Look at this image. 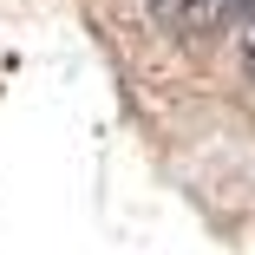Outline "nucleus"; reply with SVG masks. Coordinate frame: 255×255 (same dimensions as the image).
Listing matches in <instances>:
<instances>
[{"instance_id": "2", "label": "nucleus", "mask_w": 255, "mask_h": 255, "mask_svg": "<svg viewBox=\"0 0 255 255\" xmlns=\"http://www.w3.org/2000/svg\"><path fill=\"white\" fill-rule=\"evenodd\" d=\"M242 66H249V79H255V39H249V53H242Z\"/></svg>"}, {"instance_id": "1", "label": "nucleus", "mask_w": 255, "mask_h": 255, "mask_svg": "<svg viewBox=\"0 0 255 255\" xmlns=\"http://www.w3.org/2000/svg\"><path fill=\"white\" fill-rule=\"evenodd\" d=\"M249 7H255V0H170V13H177L183 26H196V33L229 26V20H242Z\"/></svg>"}]
</instances>
